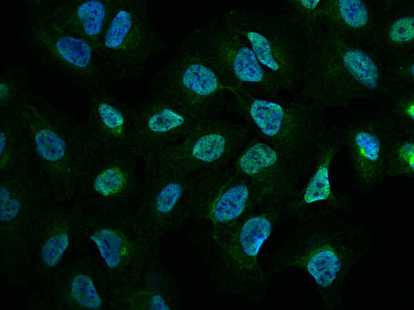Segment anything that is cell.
Returning <instances> with one entry per match:
<instances>
[{"label": "cell", "instance_id": "obj_28", "mask_svg": "<svg viewBox=\"0 0 414 310\" xmlns=\"http://www.w3.org/2000/svg\"><path fill=\"white\" fill-rule=\"evenodd\" d=\"M32 155L21 114L0 115V174L22 168Z\"/></svg>", "mask_w": 414, "mask_h": 310}, {"label": "cell", "instance_id": "obj_21", "mask_svg": "<svg viewBox=\"0 0 414 310\" xmlns=\"http://www.w3.org/2000/svg\"><path fill=\"white\" fill-rule=\"evenodd\" d=\"M135 109L130 149L145 165L152 163L163 149L182 141L201 124L164 99L152 98L141 102Z\"/></svg>", "mask_w": 414, "mask_h": 310}, {"label": "cell", "instance_id": "obj_12", "mask_svg": "<svg viewBox=\"0 0 414 310\" xmlns=\"http://www.w3.org/2000/svg\"><path fill=\"white\" fill-rule=\"evenodd\" d=\"M166 48L167 43L149 19L146 2L119 0L97 55L112 82L140 74L148 59Z\"/></svg>", "mask_w": 414, "mask_h": 310}, {"label": "cell", "instance_id": "obj_25", "mask_svg": "<svg viewBox=\"0 0 414 310\" xmlns=\"http://www.w3.org/2000/svg\"><path fill=\"white\" fill-rule=\"evenodd\" d=\"M181 306L172 277L157 260L131 285L110 297V309L177 310Z\"/></svg>", "mask_w": 414, "mask_h": 310}, {"label": "cell", "instance_id": "obj_10", "mask_svg": "<svg viewBox=\"0 0 414 310\" xmlns=\"http://www.w3.org/2000/svg\"><path fill=\"white\" fill-rule=\"evenodd\" d=\"M226 89L219 76L186 41L151 79L152 98L168 101L199 123L219 118Z\"/></svg>", "mask_w": 414, "mask_h": 310}, {"label": "cell", "instance_id": "obj_23", "mask_svg": "<svg viewBox=\"0 0 414 310\" xmlns=\"http://www.w3.org/2000/svg\"><path fill=\"white\" fill-rule=\"evenodd\" d=\"M88 117L86 124L90 141L97 153L130 149L136 109L111 96L105 85L88 88Z\"/></svg>", "mask_w": 414, "mask_h": 310}, {"label": "cell", "instance_id": "obj_14", "mask_svg": "<svg viewBox=\"0 0 414 310\" xmlns=\"http://www.w3.org/2000/svg\"><path fill=\"white\" fill-rule=\"evenodd\" d=\"M139 157L130 149L101 154L82 176L74 198L84 214H132L143 196Z\"/></svg>", "mask_w": 414, "mask_h": 310}, {"label": "cell", "instance_id": "obj_29", "mask_svg": "<svg viewBox=\"0 0 414 310\" xmlns=\"http://www.w3.org/2000/svg\"><path fill=\"white\" fill-rule=\"evenodd\" d=\"M29 85L22 67L10 68L0 76V115L20 114L30 96Z\"/></svg>", "mask_w": 414, "mask_h": 310}, {"label": "cell", "instance_id": "obj_15", "mask_svg": "<svg viewBox=\"0 0 414 310\" xmlns=\"http://www.w3.org/2000/svg\"><path fill=\"white\" fill-rule=\"evenodd\" d=\"M249 129L248 125L220 118L201 123L182 141L163 149L152 163L187 174L200 169L226 167L247 141Z\"/></svg>", "mask_w": 414, "mask_h": 310}, {"label": "cell", "instance_id": "obj_6", "mask_svg": "<svg viewBox=\"0 0 414 310\" xmlns=\"http://www.w3.org/2000/svg\"><path fill=\"white\" fill-rule=\"evenodd\" d=\"M132 214H84L73 248L91 256L109 297L131 285L157 260L160 241L139 230Z\"/></svg>", "mask_w": 414, "mask_h": 310}, {"label": "cell", "instance_id": "obj_7", "mask_svg": "<svg viewBox=\"0 0 414 310\" xmlns=\"http://www.w3.org/2000/svg\"><path fill=\"white\" fill-rule=\"evenodd\" d=\"M284 204L247 213L215 245L214 275L219 290L253 300L264 298L268 277L259 261V251L280 221Z\"/></svg>", "mask_w": 414, "mask_h": 310}, {"label": "cell", "instance_id": "obj_27", "mask_svg": "<svg viewBox=\"0 0 414 310\" xmlns=\"http://www.w3.org/2000/svg\"><path fill=\"white\" fill-rule=\"evenodd\" d=\"M321 3L323 19L348 41L364 46L379 14L375 1L321 0Z\"/></svg>", "mask_w": 414, "mask_h": 310}, {"label": "cell", "instance_id": "obj_1", "mask_svg": "<svg viewBox=\"0 0 414 310\" xmlns=\"http://www.w3.org/2000/svg\"><path fill=\"white\" fill-rule=\"evenodd\" d=\"M295 221L282 247L266 260V275L300 268L314 278L324 305L335 308L346 276L366 253L369 238L360 227L329 211H313Z\"/></svg>", "mask_w": 414, "mask_h": 310}, {"label": "cell", "instance_id": "obj_20", "mask_svg": "<svg viewBox=\"0 0 414 310\" xmlns=\"http://www.w3.org/2000/svg\"><path fill=\"white\" fill-rule=\"evenodd\" d=\"M233 165L234 170L254 187L259 207L283 204L299 192V175L279 152L259 137L246 144Z\"/></svg>", "mask_w": 414, "mask_h": 310}, {"label": "cell", "instance_id": "obj_16", "mask_svg": "<svg viewBox=\"0 0 414 310\" xmlns=\"http://www.w3.org/2000/svg\"><path fill=\"white\" fill-rule=\"evenodd\" d=\"M188 176L157 163L145 165L143 196L132 214L139 230L161 240L166 233L179 229L188 219L186 207Z\"/></svg>", "mask_w": 414, "mask_h": 310}, {"label": "cell", "instance_id": "obj_3", "mask_svg": "<svg viewBox=\"0 0 414 310\" xmlns=\"http://www.w3.org/2000/svg\"><path fill=\"white\" fill-rule=\"evenodd\" d=\"M21 114L33 154L43 170L52 198L73 201L84 172L97 157L86 124L31 92Z\"/></svg>", "mask_w": 414, "mask_h": 310}, {"label": "cell", "instance_id": "obj_11", "mask_svg": "<svg viewBox=\"0 0 414 310\" xmlns=\"http://www.w3.org/2000/svg\"><path fill=\"white\" fill-rule=\"evenodd\" d=\"M186 207L188 218L207 225L217 245L259 203L249 180L226 167L188 174Z\"/></svg>", "mask_w": 414, "mask_h": 310}, {"label": "cell", "instance_id": "obj_31", "mask_svg": "<svg viewBox=\"0 0 414 310\" xmlns=\"http://www.w3.org/2000/svg\"><path fill=\"white\" fill-rule=\"evenodd\" d=\"M386 112L398 130L414 133V86H395L385 101Z\"/></svg>", "mask_w": 414, "mask_h": 310}, {"label": "cell", "instance_id": "obj_24", "mask_svg": "<svg viewBox=\"0 0 414 310\" xmlns=\"http://www.w3.org/2000/svg\"><path fill=\"white\" fill-rule=\"evenodd\" d=\"M375 3L379 14L364 47L389 64L414 52V4L404 0Z\"/></svg>", "mask_w": 414, "mask_h": 310}, {"label": "cell", "instance_id": "obj_8", "mask_svg": "<svg viewBox=\"0 0 414 310\" xmlns=\"http://www.w3.org/2000/svg\"><path fill=\"white\" fill-rule=\"evenodd\" d=\"M223 21L248 42L259 63L277 80L282 90L295 94L301 87L308 44L288 14H270L233 8Z\"/></svg>", "mask_w": 414, "mask_h": 310}, {"label": "cell", "instance_id": "obj_18", "mask_svg": "<svg viewBox=\"0 0 414 310\" xmlns=\"http://www.w3.org/2000/svg\"><path fill=\"white\" fill-rule=\"evenodd\" d=\"M41 296L31 297L29 309L106 310L110 297L92 257L65 260L43 285Z\"/></svg>", "mask_w": 414, "mask_h": 310}, {"label": "cell", "instance_id": "obj_33", "mask_svg": "<svg viewBox=\"0 0 414 310\" xmlns=\"http://www.w3.org/2000/svg\"><path fill=\"white\" fill-rule=\"evenodd\" d=\"M385 76L395 86H414V52L385 66Z\"/></svg>", "mask_w": 414, "mask_h": 310}, {"label": "cell", "instance_id": "obj_2", "mask_svg": "<svg viewBox=\"0 0 414 310\" xmlns=\"http://www.w3.org/2000/svg\"><path fill=\"white\" fill-rule=\"evenodd\" d=\"M384 63L363 45L341 36L322 18L308 48L297 99L323 112L344 108L354 99L385 102L393 86Z\"/></svg>", "mask_w": 414, "mask_h": 310}, {"label": "cell", "instance_id": "obj_9", "mask_svg": "<svg viewBox=\"0 0 414 310\" xmlns=\"http://www.w3.org/2000/svg\"><path fill=\"white\" fill-rule=\"evenodd\" d=\"M230 88L275 100L282 91L277 80L258 61L247 40L220 17L193 30L185 39Z\"/></svg>", "mask_w": 414, "mask_h": 310}, {"label": "cell", "instance_id": "obj_13", "mask_svg": "<svg viewBox=\"0 0 414 310\" xmlns=\"http://www.w3.org/2000/svg\"><path fill=\"white\" fill-rule=\"evenodd\" d=\"M25 41L46 63L87 90L111 80L97 54L85 41L59 28L43 1H28Z\"/></svg>", "mask_w": 414, "mask_h": 310}, {"label": "cell", "instance_id": "obj_5", "mask_svg": "<svg viewBox=\"0 0 414 310\" xmlns=\"http://www.w3.org/2000/svg\"><path fill=\"white\" fill-rule=\"evenodd\" d=\"M228 90L248 127L279 152L300 177L308 176L328 129L323 112L297 99L267 100Z\"/></svg>", "mask_w": 414, "mask_h": 310}, {"label": "cell", "instance_id": "obj_17", "mask_svg": "<svg viewBox=\"0 0 414 310\" xmlns=\"http://www.w3.org/2000/svg\"><path fill=\"white\" fill-rule=\"evenodd\" d=\"M398 132L386 112L362 114L343 129V146L355 180L364 192L376 190L386 177L388 149Z\"/></svg>", "mask_w": 414, "mask_h": 310}, {"label": "cell", "instance_id": "obj_4", "mask_svg": "<svg viewBox=\"0 0 414 310\" xmlns=\"http://www.w3.org/2000/svg\"><path fill=\"white\" fill-rule=\"evenodd\" d=\"M36 158L0 174V270L9 284L21 287L34 274L32 235L37 219L52 198Z\"/></svg>", "mask_w": 414, "mask_h": 310}, {"label": "cell", "instance_id": "obj_22", "mask_svg": "<svg viewBox=\"0 0 414 310\" xmlns=\"http://www.w3.org/2000/svg\"><path fill=\"white\" fill-rule=\"evenodd\" d=\"M342 147L343 129L338 126L328 127L316 154L310 177L302 190L284 204L286 217L296 219L316 211L339 214L351 210L353 196L334 192L329 180L331 162Z\"/></svg>", "mask_w": 414, "mask_h": 310}, {"label": "cell", "instance_id": "obj_30", "mask_svg": "<svg viewBox=\"0 0 414 310\" xmlns=\"http://www.w3.org/2000/svg\"><path fill=\"white\" fill-rule=\"evenodd\" d=\"M414 177V133L398 132L386 155V177Z\"/></svg>", "mask_w": 414, "mask_h": 310}, {"label": "cell", "instance_id": "obj_19", "mask_svg": "<svg viewBox=\"0 0 414 310\" xmlns=\"http://www.w3.org/2000/svg\"><path fill=\"white\" fill-rule=\"evenodd\" d=\"M84 212L73 200L57 203L52 198L42 208L32 235L34 274L43 286L64 262V256L80 231Z\"/></svg>", "mask_w": 414, "mask_h": 310}, {"label": "cell", "instance_id": "obj_26", "mask_svg": "<svg viewBox=\"0 0 414 310\" xmlns=\"http://www.w3.org/2000/svg\"><path fill=\"white\" fill-rule=\"evenodd\" d=\"M119 0H61L46 3L52 22L86 41L97 54L101 39Z\"/></svg>", "mask_w": 414, "mask_h": 310}, {"label": "cell", "instance_id": "obj_32", "mask_svg": "<svg viewBox=\"0 0 414 310\" xmlns=\"http://www.w3.org/2000/svg\"><path fill=\"white\" fill-rule=\"evenodd\" d=\"M288 14L304 35L308 48L322 24L321 0H288Z\"/></svg>", "mask_w": 414, "mask_h": 310}]
</instances>
